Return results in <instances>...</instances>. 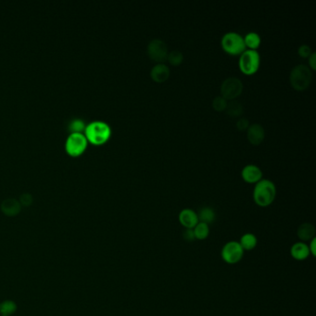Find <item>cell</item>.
Returning <instances> with one entry per match:
<instances>
[{
    "instance_id": "6da1fadb",
    "label": "cell",
    "mask_w": 316,
    "mask_h": 316,
    "mask_svg": "<svg viewBox=\"0 0 316 316\" xmlns=\"http://www.w3.org/2000/svg\"><path fill=\"white\" fill-rule=\"evenodd\" d=\"M276 196V185L268 179H262L256 183L253 190V200L257 205L267 207L271 205Z\"/></svg>"
},
{
    "instance_id": "7a4b0ae2",
    "label": "cell",
    "mask_w": 316,
    "mask_h": 316,
    "mask_svg": "<svg viewBox=\"0 0 316 316\" xmlns=\"http://www.w3.org/2000/svg\"><path fill=\"white\" fill-rule=\"evenodd\" d=\"M85 132L88 141L95 145H101L110 137L111 128L105 121H93L86 126Z\"/></svg>"
},
{
    "instance_id": "3957f363",
    "label": "cell",
    "mask_w": 316,
    "mask_h": 316,
    "mask_svg": "<svg viewBox=\"0 0 316 316\" xmlns=\"http://www.w3.org/2000/svg\"><path fill=\"white\" fill-rule=\"evenodd\" d=\"M313 79L311 68L305 64H299L291 70L289 80L292 88L299 91H303L308 88Z\"/></svg>"
},
{
    "instance_id": "277c9868",
    "label": "cell",
    "mask_w": 316,
    "mask_h": 316,
    "mask_svg": "<svg viewBox=\"0 0 316 316\" xmlns=\"http://www.w3.org/2000/svg\"><path fill=\"white\" fill-rule=\"evenodd\" d=\"M261 63V56L257 50L247 49L240 54L238 65L245 74H253L258 71Z\"/></svg>"
},
{
    "instance_id": "5b68a950",
    "label": "cell",
    "mask_w": 316,
    "mask_h": 316,
    "mask_svg": "<svg viewBox=\"0 0 316 316\" xmlns=\"http://www.w3.org/2000/svg\"><path fill=\"white\" fill-rule=\"evenodd\" d=\"M221 43L223 50L228 54L239 55L246 50L242 36L235 32H229L224 34Z\"/></svg>"
},
{
    "instance_id": "8992f818",
    "label": "cell",
    "mask_w": 316,
    "mask_h": 316,
    "mask_svg": "<svg viewBox=\"0 0 316 316\" xmlns=\"http://www.w3.org/2000/svg\"><path fill=\"white\" fill-rule=\"evenodd\" d=\"M88 140L83 133H71L65 142V148L71 156H79L88 147Z\"/></svg>"
},
{
    "instance_id": "52a82bcc",
    "label": "cell",
    "mask_w": 316,
    "mask_h": 316,
    "mask_svg": "<svg viewBox=\"0 0 316 316\" xmlns=\"http://www.w3.org/2000/svg\"><path fill=\"white\" fill-rule=\"evenodd\" d=\"M242 91L243 83L237 77H228L221 85V96L226 101L235 100Z\"/></svg>"
},
{
    "instance_id": "ba28073f",
    "label": "cell",
    "mask_w": 316,
    "mask_h": 316,
    "mask_svg": "<svg viewBox=\"0 0 316 316\" xmlns=\"http://www.w3.org/2000/svg\"><path fill=\"white\" fill-rule=\"evenodd\" d=\"M222 261L228 264H235L242 260L244 249L237 241H230L222 247L221 251Z\"/></svg>"
},
{
    "instance_id": "9c48e42d",
    "label": "cell",
    "mask_w": 316,
    "mask_h": 316,
    "mask_svg": "<svg viewBox=\"0 0 316 316\" xmlns=\"http://www.w3.org/2000/svg\"><path fill=\"white\" fill-rule=\"evenodd\" d=\"M147 50L149 58L152 61L158 63H163L164 61H167L169 54L168 47L166 43L162 39L155 38L153 40L150 41L148 43Z\"/></svg>"
},
{
    "instance_id": "30bf717a",
    "label": "cell",
    "mask_w": 316,
    "mask_h": 316,
    "mask_svg": "<svg viewBox=\"0 0 316 316\" xmlns=\"http://www.w3.org/2000/svg\"><path fill=\"white\" fill-rule=\"evenodd\" d=\"M178 219L180 223L186 229H193L199 223L198 213L192 209L182 210Z\"/></svg>"
},
{
    "instance_id": "8fae6325",
    "label": "cell",
    "mask_w": 316,
    "mask_h": 316,
    "mask_svg": "<svg viewBox=\"0 0 316 316\" xmlns=\"http://www.w3.org/2000/svg\"><path fill=\"white\" fill-rule=\"evenodd\" d=\"M1 211L8 217L18 215L21 211L20 202L13 198H8L4 200L0 205Z\"/></svg>"
},
{
    "instance_id": "7c38bea8",
    "label": "cell",
    "mask_w": 316,
    "mask_h": 316,
    "mask_svg": "<svg viewBox=\"0 0 316 316\" xmlns=\"http://www.w3.org/2000/svg\"><path fill=\"white\" fill-rule=\"evenodd\" d=\"M265 136L264 128L260 123H252L249 124L247 129V137L251 144L259 145L262 143Z\"/></svg>"
},
{
    "instance_id": "4fadbf2b",
    "label": "cell",
    "mask_w": 316,
    "mask_h": 316,
    "mask_svg": "<svg viewBox=\"0 0 316 316\" xmlns=\"http://www.w3.org/2000/svg\"><path fill=\"white\" fill-rule=\"evenodd\" d=\"M242 178L248 183H257L262 180V172L255 164H248L242 169Z\"/></svg>"
},
{
    "instance_id": "5bb4252c",
    "label": "cell",
    "mask_w": 316,
    "mask_h": 316,
    "mask_svg": "<svg viewBox=\"0 0 316 316\" xmlns=\"http://www.w3.org/2000/svg\"><path fill=\"white\" fill-rule=\"evenodd\" d=\"M150 76L153 79V81L163 83L166 81L170 76V69L164 63H158L151 69Z\"/></svg>"
},
{
    "instance_id": "9a60e30c",
    "label": "cell",
    "mask_w": 316,
    "mask_h": 316,
    "mask_svg": "<svg viewBox=\"0 0 316 316\" xmlns=\"http://www.w3.org/2000/svg\"><path fill=\"white\" fill-rule=\"evenodd\" d=\"M290 254L292 256V258L297 261H304L311 255L308 245L302 241L295 243L291 247Z\"/></svg>"
},
{
    "instance_id": "2e32d148",
    "label": "cell",
    "mask_w": 316,
    "mask_h": 316,
    "mask_svg": "<svg viewBox=\"0 0 316 316\" xmlns=\"http://www.w3.org/2000/svg\"><path fill=\"white\" fill-rule=\"evenodd\" d=\"M297 235L302 241H311L316 237V228L312 223L304 222L299 226Z\"/></svg>"
},
{
    "instance_id": "e0dca14e",
    "label": "cell",
    "mask_w": 316,
    "mask_h": 316,
    "mask_svg": "<svg viewBox=\"0 0 316 316\" xmlns=\"http://www.w3.org/2000/svg\"><path fill=\"white\" fill-rule=\"evenodd\" d=\"M226 111V113L232 117V118H237L240 117L243 113V105L239 101H230L227 102L226 108L224 109Z\"/></svg>"
},
{
    "instance_id": "ac0fdd59",
    "label": "cell",
    "mask_w": 316,
    "mask_h": 316,
    "mask_svg": "<svg viewBox=\"0 0 316 316\" xmlns=\"http://www.w3.org/2000/svg\"><path fill=\"white\" fill-rule=\"evenodd\" d=\"M198 217L199 222H204L209 225L210 223L214 222L216 218L215 211L211 207H204L200 211Z\"/></svg>"
},
{
    "instance_id": "d6986e66",
    "label": "cell",
    "mask_w": 316,
    "mask_h": 316,
    "mask_svg": "<svg viewBox=\"0 0 316 316\" xmlns=\"http://www.w3.org/2000/svg\"><path fill=\"white\" fill-rule=\"evenodd\" d=\"M239 244L242 247L244 251L245 250H252V249H255L256 246L258 244V239H257L255 235H253L251 233H247L241 236Z\"/></svg>"
},
{
    "instance_id": "ffe728a7",
    "label": "cell",
    "mask_w": 316,
    "mask_h": 316,
    "mask_svg": "<svg viewBox=\"0 0 316 316\" xmlns=\"http://www.w3.org/2000/svg\"><path fill=\"white\" fill-rule=\"evenodd\" d=\"M244 43L246 47H249V49L256 50V48L260 47L261 45V36L255 32H250L249 34H246L245 37H243Z\"/></svg>"
},
{
    "instance_id": "44dd1931",
    "label": "cell",
    "mask_w": 316,
    "mask_h": 316,
    "mask_svg": "<svg viewBox=\"0 0 316 316\" xmlns=\"http://www.w3.org/2000/svg\"><path fill=\"white\" fill-rule=\"evenodd\" d=\"M193 232H194L196 239L204 240L210 235V227H209L208 224H206L204 222H199V223L193 228Z\"/></svg>"
},
{
    "instance_id": "7402d4cb",
    "label": "cell",
    "mask_w": 316,
    "mask_h": 316,
    "mask_svg": "<svg viewBox=\"0 0 316 316\" xmlns=\"http://www.w3.org/2000/svg\"><path fill=\"white\" fill-rule=\"evenodd\" d=\"M17 311V304L12 301H4L0 303L1 316H10Z\"/></svg>"
},
{
    "instance_id": "603a6c76",
    "label": "cell",
    "mask_w": 316,
    "mask_h": 316,
    "mask_svg": "<svg viewBox=\"0 0 316 316\" xmlns=\"http://www.w3.org/2000/svg\"><path fill=\"white\" fill-rule=\"evenodd\" d=\"M86 123L82 119L76 118L69 123V130L71 131V133H82V131L86 128Z\"/></svg>"
},
{
    "instance_id": "cb8c5ba5",
    "label": "cell",
    "mask_w": 316,
    "mask_h": 316,
    "mask_svg": "<svg viewBox=\"0 0 316 316\" xmlns=\"http://www.w3.org/2000/svg\"><path fill=\"white\" fill-rule=\"evenodd\" d=\"M167 60L172 65L177 66V65L181 64L182 61L184 60V56L179 50H173V51L169 52Z\"/></svg>"
},
{
    "instance_id": "d4e9b609",
    "label": "cell",
    "mask_w": 316,
    "mask_h": 316,
    "mask_svg": "<svg viewBox=\"0 0 316 316\" xmlns=\"http://www.w3.org/2000/svg\"><path fill=\"white\" fill-rule=\"evenodd\" d=\"M227 105V101L222 97V96H217L213 101H212V107L216 111H223Z\"/></svg>"
},
{
    "instance_id": "484cf974",
    "label": "cell",
    "mask_w": 316,
    "mask_h": 316,
    "mask_svg": "<svg viewBox=\"0 0 316 316\" xmlns=\"http://www.w3.org/2000/svg\"><path fill=\"white\" fill-rule=\"evenodd\" d=\"M19 202H20L21 206L29 207L32 205V203L34 202V199H33V196L31 195L30 193H23L20 195Z\"/></svg>"
},
{
    "instance_id": "4316f807",
    "label": "cell",
    "mask_w": 316,
    "mask_h": 316,
    "mask_svg": "<svg viewBox=\"0 0 316 316\" xmlns=\"http://www.w3.org/2000/svg\"><path fill=\"white\" fill-rule=\"evenodd\" d=\"M249 126V121L247 118L245 117H241L239 118L237 121H236V127L238 130L240 131H244V130H247Z\"/></svg>"
},
{
    "instance_id": "83f0119b",
    "label": "cell",
    "mask_w": 316,
    "mask_h": 316,
    "mask_svg": "<svg viewBox=\"0 0 316 316\" xmlns=\"http://www.w3.org/2000/svg\"><path fill=\"white\" fill-rule=\"evenodd\" d=\"M298 51L299 55L303 58H309L310 55L312 54V48L308 45H302Z\"/></svg>"
},
{
    "instance_id": "f1b7e54d",
    "label": "cell",
    "mask_w": 316,
    "mask_h": 316,
    "mask_svg": "<svg viewBox=\"0 0 316 316\" xmlns=\"http://www.w3.org/2000/svg\"><path fill=\"white\" fill-rule=\"evenodd\" d=\"M183 236H184V238H185L187 241H189V242H191V241H193V240H195L196 239L193 229H186L185 232H184V234H183Z\"/></svg>"
},
{
    "instance_id": "f546056e",
    "label": "cell",
    "mask_w": 316,
    "mask_h": 316,
    "mask_svg": "<svg viewBox=\"0 0 316 316\" xmlns=\"http://www.w3.org/2000/svg\"><path fill=\"white\" fill-rule=\"evenodd\" d=\"M316 238L315 237L314 239H312V240L310 241V244L308 245V247H309L310 254L313 256V257H316Z\"/></svg>"
},
{
    "instance_id": "4dcf8cb0",
    "label": "cell",
    "mask_w": 316,
    "mask_h": 316,
    "mask_svg": "<svg viewBox=\"0 0 316 316\" xmlns=\"http://www.w3.org/2000/svg\"><path fill=\"white\" fill-rule=\"evenodd\" d=\"M316 52H312V54L309 56V65L310 67L312 68L313 70H316Z\"/></svg>"
}]
</instances>
